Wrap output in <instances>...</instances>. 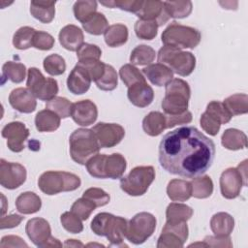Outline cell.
Instances as JSON below:
<instances>
[{"instance_id":"1","label":"cell","mask_w":248,"mask_h":248,"mask_svg":"<svg viewBox=\"0 0 248 248\" xmlns=\"http://www.w3.org/2000/svg\"><path fill=\"white\" fill-rule=\"evenodd\" d=\"M215 144L196 127L184 126L168 132L159 145V163L171 174L194 178L212 165Z\"/></svg>"},{"instance_id":"2","label":"cell","mask_w":248,"mask_h":248,"mask_svg":"<svg viewBox=\"0 0 248 248\" xmlns=\"http://www.w3.org/2000/svg\"><path fill=\"white\" fill-rule=\"evenodd\" d=\"M128 222L125 218L114 216L108 212L98 213L91 222V230L100 236H106L110 246H126L123 239L126 236Z\"/></svg>"},{"instance_id":"3","label":"cell","mask_w":248,"mask_h":248,"mask_svg":"<svg viewBox=\"0 0 248 248\" xmlns=\"http://www.w3.org/2000/svg\"><path fill=\"white\" fill-rule=\"evenodd\" d=\"M69 143L70 155L79 165H85L90 158L99 153L101 148L93 131L84 128L75 130L70 136Z\"/></svg>"},{"instance_id":"4","label":"cell","mask_w":248,"mask_h":248,"mask_svg":"<svg viewBox=\"0 0 248 248\" xmlns=\"http://www.w3.org/2000/svg\"><path fill=\"white\" fill-rule=\"evenodd\" d=\"M191 89L181 78H172L166 85V94L162 101V108L167 115L181 114L188 110Z\"/></svg>"},{"instance_id":"5","label":"cell","mask_w":248,"mask_h":248,"mask_svg":"<svg viewBox=\"0 0 248 248\" xmlns=\"http://www.w3.org/2000/svg\"><path fill=\"white\" fill-rule=\"evenodd\" d=\"M80 178L75 173L57 170L46 171L38 179L40 190L49 196L74 191L80 186Z\"/></svg>"},{"instance_id":"6","label":"cell","mask_w":248,"mask_h":248,"mask_svg":"<svg viewBox=\"0 0 248 248\" xmlns=\"http://www.w3.org/2000/svg\"><path fill=\"white\" fill-rule=\"evenodd\" d=\"M201 33L190 26L171 22L162 33L161 40L165 46L182 48H194L201 42Z\"/></svg>"},{"instance_id":"7","label":"cell","mask_w":248,"mask_h":248,"mask_svg":"<svg viewBox=\"0 0 248 248\" xmlns=\"http://www.w3.org/2000/svg\"><path fill=\"white\" fill-rule=\"evenodd\" d=\"M158 63L168 66L172 73L181 77L192 74L196 67V57L192 52L165 46L158 51Z\"/></svg>"},{"instance_id":"8","label":"cell","mask_w":248,"mask_h":248,"mask_svg":"<svg viewBox=\"0 0 248 248\" xmlns=\"http://www.w3.org/2000/svg\"><path fill=\"white\" fill-rule=\"evenodd\" d=\"M154 179L155 170L152 166H139L120 179V187L130 196H141Z\"/></svg>"},{"instance_id":"9","label":"cell","mask_w":248,"mask_h":248,"mask_svg":"<svg viewBox=\"0 0 248 248\" xmlns=\"http://www.w3.org/2000/svg\"><path fill=\"white\" fill-rule=\"evenodd\" d=\"M156 228V218L148 212L136 214L128 223L126 238L134 244H141L149 238Z\"/></svg>"},{"instance_id":"10","label":"cell","mask_w":248,"mask_h":248,"mask_svg":"<svg viewBox=\"0 0 248 248\" xmlns=\"http://www.w3.org/2000/svg\"><path fill=\"white\" fill-rule=\"evenodd\" d=\"M27 88L38 99L49 101L58 93V83L52 78H45L41 71L35 67L28 70Z\"/></svg>"},{"instance_id":"11","label":"cell","mask_w":248,"mask_h":248,"mask_svg":"<svg viewBox=\"0 0 248 248\" xmlns=\"http://www.w3.org/2000/svg\"><path fill=\"white\" fill-rule=\"evenodd\" d=\"M188 238L187 223H169L166 222L162 233L160 234L158 248H181Z\"/></svg>"},{"instance_id":"12","label":"cell","mask_w":248,"mask_h":248,"mask_svg":"<svg viewBox=\"0 0 248 248\" xmlns=\"http://www.w3.org/2000/svg\"><path fill=\"white\" fill-rule=\"evenodd\" d=\"M26 169L18 164L0 160V184L6 189H16L26 180Z\"/></svg>"},{"instance_id":"13","label":"cell","mask_w":248,"mask_h":248,"mask_svg":"<svg viewBox=\"0 0 248 248\" xmlns=\"http://www.w3.org/2000/svg\"><path fill=\"white\" fill-rule=\"evenodd\" d=\"M91 130L101 148L115 146L125 136L124 128L116 123L99 122Z\"/></svg>"},{"instance_id":"14","label":"cell","mask_w":248,"mask_h":248,"mask_svg":"<svg viewBox=\"0 0 248 248\" xmlns=\"http://www.w3.org/2000/svg\"><path fill=\"white\" fill-rule=\"evenodd\" d=\"M7 140V145L13 152H20L24 148V142L29 136L28 128L19 121H13L6 124L1 132Z\"/></svg>"},{"instance_id":"15","label":"cell","mask_w":248,"mask_h":248,"mask_svg":"<svg viewBox=\"0 0 248 248\" xmlns=\"http://www.w3.org/2000/svg\"><path fill=\"white\" fill-rule=\"evenodd\" d=\"M247 183L243 180L240 172L236 168L225 170L220 176V190L224 198L232 200L239 196L242 186Z\"/></svg>"},{"instance_id":"16","label":"cell","mask_w":248,"mask_h":248,"mask_svg":"<svg viewBox=\"0 0 248 248\" xmlns=\"http://www.w3.org/2000/svg\"><path fill=\"white\" fill-rule=\"evenodd\" d=\"M25 232L29 239L38 247H45L46 243L51 237V229L49 223L44 218H32L25 227Z\"/></svg>"},{"instance_id":"17","label":"cell","mask_w":248,"mask_h":248,"mask_svg":"<svg viewBox=\"0 0 248 248\" xmlns=\"http://www.w3.org/2000/svg\"><path fill=\"white\" fill-rule=\"evenodd\" d=\"M71 116L73 120L80 126L93 124L98 117L96 105L90 100H82L73 104Z\"/></svg>"},{"instance_id":"18","label":"cell","mask_w":248,"mask_h":248,"mask_svg":"<svg viewBox=\"0 0 248 248\" xmlns=\"http://www.w3.org/2000/svg\"><path fill=\"white\" fill-rule=\"evenodd\" d=\"M9 103L13 108L22 113H31L36 109V97L28 88L18 87L9 95Z\"/></svg>"},{"instance_id":"19","label":"cell","mask_w":248,"mask_h":248,"mask_svg":"<svg viewBox=\"0 0 248 248\" xmlns=\"http://www.w3.org/2000/svg\"><path fill=\"white\" fill-rule=\"evenodd\" d=\"M136 15L140 19L156 21L158 26L165 24L170 18L162 1H143L141 8Z\"/></svg>"},{"instance_id":"20","label":"cell","mask_w":248,"mask_h":248,"mask_svg":"<svg viewBox=\"0 0 248 248\" xmlns=\"http://www.w3.org/2000/svg\"><path fill=\"white\" fill-rule=\"evenodd\" d=\"M91 78L87 71L79 65H76L67 78V87L73 94L81 95L88 91Z\"/></svg>"},{"instance_id":"21","label":"cell","mask_w":248,"mask_h":248,"mask_svg":"<svg viewBox=\"0 0 248 248\" xmlns=\"http://www.w3.org/2000/svg\"><path fill=\"white\" fill-rule=\"evenodd\" d=\"M127 97L134 106L145 108L152 103L154 99V91L146 81L138 82L128 87Z\"/></svg>"},{"instance_id":"22","label":"cell","mask_w":248,"mask_h":248,"mask_svg":"<svg viewBox=\"0 0 248 248\" xmlns=\"http://www.w3.org/2000/svg\"><path fill=\"white\" fill-rule=\"evenodd\" d=\"M58 39L60 45L70 51H78V49L84 44V37L81 29L74 24L64 26L59 32Z\"/></svg>"},{"instance_id":"23","label":"cell","mask_w":248,"mask_h":248,"mask_svg":"<svg viewBox=\"0 0 248 248\" xmlns=\"http://www.w3.org/2000/svg\"><path fill=\"white\" fill-rule=\"evenodd\" d=\"M142 73L152 84L157 86L167 85L173 78L172 71L161 63L148 65L142 69Z\"/></svg>"},{"instance_id":"24","label":"cell","mask_w":248,"mask_h":248,"mask_svg":"<svg viewBox=\"0 0 248 248\" xmlns=\"http://www.w3.org/2000/svg\"><path fill=\"white\" fill-rule=\"evenodd\" d=\"M234 227V219L227 212H218L210 220V228L214 235H230Z\"/></svg>"},{"instance_id":"25","label":"cell","mask_w":248,"mask_h":248,"mask_svg":"<svg viewBox=\"0 0 248 248\" xmlns=\"http://www.w3.org/2000/svg\"><path fill=\"white\" fill-rule=\"evenodd\" d=\"M30 13L39 21L49 23L55 16V1H31Z\"/></svg>"},{"instance_id":"26","label":"cell","mask_w":248,"mask_h":248,"mask_svg":"<svg viewBox=\"0 0 248 248\" xmlns=\"http://www.w3.org/2000/svg\"><path fill=\"white\" fill-rule=\"evenodd\" d=\"M126 167V160L120 153H112L110 155H107L105 161L106 178L117 179L122 177Z\"/></svg>"},{"instance_id":"27","label":"cell","mask_w":248,"mask_h":248,"mask_svg":"<svg viewBox=\"0 0 248 248\" xmlns=\"http://www.w3.org/2000/svg\"><path fill=\"white\" fill-rule=\"evenodd\" d=\"M16 206L22 214H33L38 212L42 206L41 198L33 192H24L16 200Z\"/></svg>"},{"instance_id":"28","label":"cell","mask_w":248,"mask_h":248,"mask_svg":"<svg viewBox=\"0 0 248 248\" xmlns=\"http://www.w3.org/2000/svg\"><path fill=\"white\" fill-rule=\"evenodd\" d=\"M60 117L53 111L46 108L35 116V125L39 132H53L60 126Z\"/></svg>"},{"instance_id":"29","label":"cell","mask_w":248,"mask_h":248,"mask_svg":"<svg viewBox=\"0 0 248 248\" xmlns=\"http://www.w3.org/2000/svg\"><path fill=\"white\" fill-rule=\"evenodd\" d=\"M168 197L172 202H185L191 198V184L182 179H172L167 186Z\"/></svg>"},{"instance_id":"30","label":"cell","mask_w":248,"mask_h":248,"mask_svg":"<svg viewBox=\"0 0 248 248\" xmlns=\"http://www.w3.org/2000/svg\"><path fill=\"white\" fill-rule=\"evenodd\" d=\"M166 128L165 114L160 111H151L142 120L143 131L151 137L159 136Z\"/></svg>"},{"instance_id":"31","label":"cell","mask_w":248,"mask_h":248,"mask_svg":"<svg viewBox=\"0 0 248 248\" xmlns=\"http://www.w3.org/2000/svg\"><path fill=\"white\" fill-rule=\"evenodd\" d=\"M221 142L222 145L229 150H239L247 146V137L242 131L230 128L223 133Z\"/></svg>"},{"instance_id":"32","label":"cell","mask_w":248,"mask_h":248,"mask_svg":"<svg viewBox=\"0 0 248 248\" xmlns=\"http://www.w3.org/2000/svg\"><path fill=\"white\" fill-rule=\"evenodd\" d=\"M104 39L106 44L110 47L120 46L128 40V28L121 23L109 25L104 33Z\"/></svg>"},{"instance_id":"33","label":"cell","mask_w":248,"mask_h":248,"mask_svg":"<svg viewBox=\"0 0 248 248\" xmlns=\"http://www.w3.org/2000/svg\"><path fill=\"white\" fill-rule=\"evenodd\" d=\"M193 215V209L179 202H171L168 205L166 210V218L169 223L187 222Z\"/></svg>"},{"instance_id":"34","label":"cell","mask_w":248,"mask_h":248,"mask_svg":"<svg viewBox=\"0 0 248 248\" xmlns=\"http://www.w3.org/2000/svg\"><path fill=\"white\" fill-rule=\"evenodd\" d=\"M191 196L197 199H206L213 192V182L208 175L197 176L190 181Z\"/></svg>"},{"instance_id":"35","label":"cell","mask_w":248,"mask_h":248,"mask_svg":"<svg viewBox=\"0 0 248 248\" xmlns=\"http://www.w3.org/2000/svg\"><path fill=\"white\" fill-rule=\"evenodd\" d=\"M223 104L232 116L248 112V96L246 94H233L226 98Z\"/></svg>"},{"instance_id":"36","label":"cell","mask_w":248,"mask_h":248,"mask_svg":"<svg viewBox=\"0 0 248 248\" xmlns=\"http://www.w3.org/2000/svg\"><path fill=\"white\" fill-rule=\"evenodd\" d=\"M155 50L146 45H140L136 46L130 55V62L132 65H150L155 59Z\"/></svg>"},{"instance_id":"37","label":"cell","mask_w":248,"mask_h":248,"mask_svg":"<svg viewBox=\"0 0 248 248\" xmlns=\"http://www.w3.org/2000/svg\"><path fill=\"white\" fill-rule=\"evenodd\" d=\"M37 30L30 26L20 27L16 31L13 37V45L17 49H27L33 46V39Z\"/></svg>"},{"instance_id":"38","label":"cell","mask_w":248,"mask_h":248,"mask_svg":"<svg viewBox=\"0 0 248 248\" xmlns=\"http://www.w3.org/2000/svg\"><path fill=\"white\" fill-rule=\"evenodd\" d=\"M164 7L170 17L184 18L192 12L191 1H166Z\"/></svg>"},{"instance_id":"39","label":"cell","mask_w":248,"mask_h":248,"mask_svg":"<svg viewBox=\"0 0 248 248\" xmlns=\"http://www.w3.org/2000/svg\"><path fill=\"white\" fill-rule=\"evenodd\" d=\"M2 76L15 83H19L25 78L26 67L19 62L8 61L2 67Z\"/></svg>"},{"instance_id":"40","label":"cell","mask_w":248,"mask_h":248,"mask_svg":"<svg viewBox=\"0 0 248 248\" xmlns=\"http://www.w3.org/2000/svg\"><path fill=\"white\" fill-rule=\"evenodd\" d=\"M82 27L87 33L98 36L106 32L108 22L102 13H96L87 21L82 23Z\"/></svg>"},{"instance_id":"41","label":"cell","mask_w":248,"mask_h":248,"mask_svg":"<svg viewBox=\"0 0 248 248\" xmlns=\"http://www.w3.org/2000/svg\"><path fill=\"white\" fill-rule=\"evenodd\" d=\"M97 10V2L96 1H77L74 4L73 11L75 17L80 21L81 23H84L87 21L94 14H96Z\"/></svg>"},{"instance_id":"42","label":"cell","mask_w":248,"mask_h":248,"mask_svg":"<svg viewBox=\"0 0 248 248\" xmlns=\"http://www.w3.org/2000/svg\"><path fill=\"white\" fill-rule=\"evenodd\" d=\"M73 103L63 97L55 96L46 104V108L55 112L60 118H67L71 115Z\"/></svg>"},{"instance_id":"43","label":"cell","mask_w":248,"mask_h":248,"mask_svg":"<svg viewBox=\"0 0 248 248\" xmlns=\"http://www.w3.org/2000/svg\"><path fill=\"white\" fill-rule=\"evenodd\" d=\"M158 27L156 21L138 19L135 23L134 30L138 38L141 40H152L157 35Z\"/></svg>"},{"instance_id":"44","label":"cell","mask_w":248,"mask_h":248,"mask_svg":"<svg viewBox=\"0 0 248 248\" xmlns=\"http://www.w3.org/2000/svg\"><path fill=\"white\" fill-rule=\"evenodd\" d=\"M119 76L127 87L132 86L138 82H144L145 78L140 72L138 68H136L132 64H125L119 70Z\"/></svg>"},{"instance_id":"45","label":"cell","mask_w":248,"mask_h":248,"mask_svg":"<svg viewBox=\"0 0 248 248\" xmlns=\"http://www.w3.org/2000/svg\"><path fill=\"white\" fill-rule=\"evenodd\" d=\"M43 65L45 71L50 76H60L66 70V63L64 58L56 53L46 56L44 59Z\"/></svg>"},{"instance_id":"46","label":"cell","mask_w":248,"mask_h":248,"mask_svg":"<svg viewBox=\"0 0 248 248\" xmlns=\"http://www.w3.org/2000/svg\"><path fill=\"white\" fill-rule=\"evenodd\" d=\"M95 83L99 89L104 91H111L115 89L118 83V77L114 68L108 64H106L104 75Z\"/></svg>"},{"instance_id":"47","label":"cell","mask_w":248,"mask_h":248,"mask_svg":"<svg viewBox=\"0 0 248 248\" xmlns=\"http://www.w3.org/2000/svg\"><path fill=\"white\" fill-rule=\"evenodd\" d=\"M106 154H97L90 158L85 164L89 174L95 178H106L105 174V161Z\"/></svg>"},{"instance_id":"48","label":"cell","mask_w":248,"mask_h":248,"mask_svg":"<svg viewBox=\"0 0 248 248\" xmlns=\"http://www.w3.org/2000/svg\"><path fill=\"white\" fill-rule=\"evenodd\" d=\"M82 220L72 211L64 212L60 216V222L63 228L71 233H79L83 230Z\"/></svg>"},{"instance_id":"49","label":"cell","mask_w":248,"mask_h":248,"mask_svg":"<svg viewBox=\"0 0 248 248\" xmlns=\"http://www.w3.org/2000/svg\"><path fill=\"white\" fill-rule=\"evenodd\" d=\"M200 124L203 131L210 136H216L222 125L221 120L212 112L205 110L200 119Z\"/></svg>"},{"instance_id":"50","label":"cell","mask_w":248,"mask_h":248,"mask_svg":"<svg viewBox=\"0 0 248 248\" xmlns=\"http://www.w3.org/2000/svg\"><path fill=\"white\" fill-rule=\"evenodd\" d=\"M78 65L84 68L87 71V73L89 74L91 80H93L95 82L102 78V76L105 73V68H106L105 63H103L100 60H96V59L78 61Z\"/></svg>"},{"instance_id":"51","label":"cell","mask_w":248,"mask_h":248,"mask_svg":"<svg viewBox=\"0 0 248 248\" xmlns=\"http://www.w3.org/2000/svg\"><path fill=\"white\" fill-rule=\"evenodd\" d=\"M95 208L96 205L91 201L82 197L73 203L71 211L78 215L81 220H87Z\"/></svg>"},{"instance_id":"52","label":"cell","mask_w":248,"mask_h":248,"mask_svg":"<svg viewBox=\"0 0 248 248\" xmlns=\"http://www.w3.org/2000/svg\"><path fill=\"white\" fill-rule=\"evenodd\" d=\"M141 0H116V1H102L101 4L108 8H119L120 10L137 14L142 6Z\"/></svg>"},{"instance_id":"53","label":"cell","mask_w":248,"mask_h":248,"mask_svg":"<svg viewBox=\"0 0 248 248\" xmlns=\"http://www.w3.org/2000/svg\"><path fill=\"white\" fill-rule=\"evenodd\" d=\"M82 197L91 201L96 205V207L108 204L110 200V197L107 192H105L103 189L95 187L89 188L86 191H84Z\"/></svg>"},{"instance_id":"54","label":"cell","mask_w":248,"mask_h":248,"mask_svg":"<svg viewBox=\"0 0 248 248\" xmlns=\"http://www.w3.org/2000/svg\"><path fill=\"white\" fill-rule=\"evenodd\" d=\"M101 55H102V50L98 46L86 44V43L83 44L77 51V56L78 61L90 60V59L100 60Z\"/></svg>"},{"instance_id":"55","label":"cell","mask_w":248,"mask_h":248,"mask_svg":"<svg viewBox=\"0 0 248 248\" xmlns=\"http://www.w3.org/2000/svg\"><path fill=\"white\" fill-rule=\"evenodd\" d=\"M54 45V38L44 31H37L33 39V47L41 50H49Z\"/></svg>"},{"instance_id":"56","label":"cell","mask_w":248,"mask_h":248,"mask_svg":"<svg viewBox=\"0 0 248 248\" xmlns=\"http://www.w3.org/2000/svg\"><path fill=\"white\" fill-rule=\"evenodd\" d=\"M206 110L212 112L215 114L220 120L222 124L228 123L232 119V114L229 112V110L226 108L223 103L218 102V101H212L208 103L206 107Z\"/></svg>"},{"instance_id":"57","label":"cell","mask_w":248,"mask_h":248,"mask_svg":"<svg viewBox=\"0 0 248 248\" xmlns=\"http://www.w3.org/2000/svg\"><path fill=\"white\" fill-rule=\"evenodd\" d=\"M166 117V127L167 128H172L176 125L180 124H187L192 121V113L189 110H186L185 112L181 114H176V115H167L165 114Z\"/></svg>"},{"instance_id":"58","label":"cell","mask_w":248,"mask_h":248,"mask_svg":"<svg viewBox=\"0 0 248 248\" xmlns=\"http://www.w3.org/2000/svg\"><path fill=\"white\" fill-rule=\"evenodd\" d=\"M205 247H232L230 235L227 236H218V235H207L203 239Z\"/></svg>"},{"instance_id":"59","label":"cell","mask_w":248,"mask_h":248,"mask_svg":"<svg viewBox=\"0 0 248 248\" xmlns=\"http://www.w3.org/2000/svg\"><path fill=\"white\" fill-rule=\"evenodd\" d=\"M24 219V217L17 215V214H11L8 216H1L0 220V228L2 230L4 229H11L17 227L21 221Z\"/></svg>"},{"instance_id":"60","label":"cell","mask_w":248,"mask_h":248,"mask_svg":"<svg viewBox=\"0 0 248 248\" xmlns=\"http://www.w3.org/2000/svg\"><path fill=\"white\" fill-rule=\"evenodd\" d=\"M0 247H28V245L21 237L17 235H6L2 237Z\"/></svg>"},{"instance_id":"61","label":"cell","mask_w":248,"mask_h":248,"mask_svg":"<svg viewBox=\"0 0 248 248\" xmlns=\"http://www.w3.org/2000/svg\"><path fill=\"white\" fill-rule=\"evenodd\" d=\"M236 169H237L238 171L240 172V174H241L243 180L247 183V160H244L243 162H241V163L237 166Z\"/></svg>"},{"instance_id":"62","label":"cell","mask_w":248,"mask_h":248,"mask_svg":"<svg viewBox=\"0 0 248 248\" xmlns=\"http://www.w3.org/2000/svg\"><path fill=\"white\" fill-rule=\"evenodd\" d=\"M45 247H62V243L57 238H54L53 236H51L48 239V241L46 243Z\"/></svg>"},{"instance_id":"63","label":"cell","mask_w":248,"mask_h":248,"mask_svg":"<svg viewBox=\"0 0 248 248\" xmlns=\"http://www.w3.org/2000/svg\"><path fill=\"white\" fill-rule=\"evenodd\" d=\"M64 245L66 247H78V246H80V247H83V244L79 241H78L77 239H67L66 242L64 243Z\"/></svg>"},{"instance_id":"64","label":"cell","mask_w":248,"mask_h":248,"mask_svg":"<svg viewBox=\"0 0 248 248\" xmlns=\"http://www.w3.org/2000/svg\"><path fill=\"white\" fill-rule=\"evenodd\" d=\"M1 197H2V199H3V202H2V203H3V207H2V212H1V215H2V216H4V214H5V212H6V208H5L6 201H5V197H4V195H3V194L1 195Z\"/></svg>"}]
</instances>
